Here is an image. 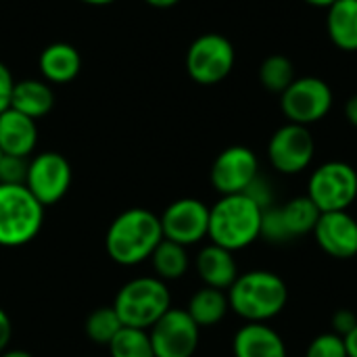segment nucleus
Instances as JSON below:
<instances>
[{"mask_svg": "<svg viewBox=\"0 0 357 357\" xmlns=\"http://www.w3.org/2000/svg\"><path fill=\"white\" fill-rule=\"evenodd\" d=\"M172 307L167 284L157 276H140L126 282L113 301L123 326L149 331Z\"/></svg>", "mask_w": 357, "mask_h": 357, "instance_id": "20e7f679", "label": "nucleus"}, {"mask_svg": "<svg viewBox=\"0 0 357 357\" xmlns=\"http://www.w3.org/2000/svg\"><path fill=\"white\" fill-rule=\"evenodd\" d=\"M320 213L322 211L314 205V201L307 195L297 197L284 205H272L264 209L259 238L274 245H282L289 243L291 238H301L305 234H312Z\"/></svg>", "mask_w": 357, "mask_h": 357, "instance_id": "0eeeda50", "label": "nucleus"}, {"mask_svg": "<svg viewBox=\"0 0 357 357\" xmlns=\"http://www.w3.org/2000/svg\"><path fill=\"white\" fill-rule=\"evenodd\" d=\"M71 165L67 157L54 151H46L29 159L25 186L44 205L59 203L71 186Z\"/></svg>", "mask_w": 357, "mask_h": 357, "instance_id": "f8f14e48", "label": "nucleus"}, {"mask_svg": "<svg viewBox=\"0 0 357 357\" xmlns=\"http://www.w3.org/2000/svg\"><path fill=\"white\" fill-rule=\"evenodd\" d=\"M312 234L318 247L335 259H351L357 255V220L349 211L320 213Z\"/></svg>", "mask_w": 357, "mask_h": 357, "instance_id": "2eb2a0df", "label": "nucleus"}, {"mask_svg": "<svg viewBox=\"0 0 357 357\" xmlns=\"http://www.w3.org/2000/svg\"><path fill=\"white\" fill-rule=\"evenodd\" d=\"M356 326H357L356 314H354V312H349V310H339V312L333 316V333H337V335H341V337L349 335Z\"/></svg>", "mask_w": 357, "mask_h": 357, "instance_id": "c756f323", "label": "nucleus"}, {"mask_svg": "<svg viewBox=\"0 0 357 357\" xmlns=\"http://www.w3.org/2000/svg\"><path fill=\"white\" fill-rule=\"evenodd\" d=\"M345 115H347V119H349V123L357 128V94H354L349 100H347V105H345Z\"/></svg>", "mask_w": 357, "mask_h": 357, "instance_id": "2f4dec72", "label": "nucleus"}, {"mask_svg": "<svg viewBox=\"0 0 357 357\" xmlns=\"http://www.w3.org/2000/svg\"><path fill=\"white\" fill-rule=\"evenodd\" d=\"M188 316L195 320V324L199 328H209L220 324L226 314L230 312V303H228V293L220 291V289H211V287H203L199 289L186 307Z\"/></svg>", "mask_w": 357, "mask_h": 357, "instance_id": "4be33fe9", "label": "nucleus"}, {"mask_svg": "<svg viewBox=\"0 0 357 357\" xmlns=\"http://www.w3.org/2000/svg\"><path fill=\"white\" fill-rule=\"evenodd\" d=\"M316 153V142L307 126L287 123L278 128L268 144V159L272 167L284 176L299 174L310 167Z\"/></svg>", "mask_w": 357, "mask_h": 357, "instance_id": "9b49d317", "label": "nucleus"}, {"mask_svg": "<svg viewBox=\"0 0 357 357\" xmlns=\"http://www.w3.org/2000/svg\"><path fill=\"white\" fill-rule=\"evenodd\" d=\"M195 266L203 284L211 289L228 291L238 278V266L234 253L213 243L199 251Z\"/></svg>", "mask_w": 357, "mask_h": 357, "instance_id": "a211bd4d", "label": "nucleus"}, {"mask_svg": "<svg viewBox=\"0 0 357 357\" xmlns=\"http://www.w3.org/2000/svg\"><path fill=\"white\" fill-rule=\"evenodd\" d=\"M111 357H155L149 331L123 326L107 345Z\"/></svg>", "mask_w": 357, "mask_h": 357, "instance_id": "b1692460", "label": "nucleus"}, {"mask_svg": "<svg viewBox=\"0 0 357 357\" xmlns=\"http://www.w3.org/2000/svg\"><path fill=\"white\" fill-rule=\"evenodd\" d=\"M234 357H287V345L270 324L247 322L232 339Z\"/></svg>", "mask_w": 357, "mask_h": 357, "instance_id": "dca6fc26", "label": "nucleus"}, {"mask_svg": "<svg viewBox=\"0 0 357 357\" xmlns=\"http://www.w3.org/2000/svg\"><path fill=\"white\" fill-rule=\"evenodd\" d=\"M264 209L245 192L226 195L209 207V241L228 251L253 245L261 234Z\"/></svg>", "mask_w": 357, "mask_h": 357, "instance_id": "7ed1b4c3", "label": "nucleus"}, {"mask_svg": "<svg viewBox=\"0 0 357 357\" xmlns=\"http://www.w3.org/2000/svg\"><path fill=\"white\" fill-rule=\"evenodd\" d=\"M38 67L44 82L69 84L82 71V54L69 42H52L40 52Z\"/></svg>", "mask_w": 357, "mask_h": 357, "instance_id": "6ab92c4d", "label": "nucleus"}, {"mask_svg": "<svg viewBox=\"0 0 357 357\" xmlns=\"http://www.w3.org/2000/svg\"><path fill=\"white\" fill-rule=\"evenodd\" d=\"M163 241L159 215L144 207L121 211L109 226L105 236L107 255L119 266H138L151 259Z\"/></svg>", "mask_w": 357, "mask_h": 357, "instance_id": "f257e3e1", "label": "nucleus"}, {"mask_svg": "<svg viewBox=\"0 0 357 357\" xmlns=\"http://www.w3.org/2000/svg\"><path fill=\"white\" fill-rule=\"evenodd\" d=\"M305 357H347L345 339L337 333H322L310 343Z\"/></svg>", "mask_w": 357, "mask_h": 357, "instance_id": "bb28decb", "label": "nucleus"}, {"mask_svg": "<svg viewBox=\"0 0 357 357\" xmlns=\"http://www.w3.org/2000/svg\"><path fill=\"white\" fill-rule=\"evenodd\" d=\"M307 197L322 211H347L357 199V172L345 161L320 165L307 184Z\"/></svg>", "mask_w": 357, "mask_h": 357, "instance_id": "423d86ee", "label": "nucleus"}, {"mask_svg": "<svg viewBox=\"0 0 357 357\" xmlns=\"http://www.w3.org/2000/svg\"><path fill=\"white\" fill-rule=\"evenodd\" d=\"M84 4H90V6H107V4H113L115 0H79Z\"/></svg>", "mask_w": 357, "mask_h": 357, "instance_id": "e433bc0d", "label": "nucleus"}, {"mask_svg": "<svg viewBox=\"0 0 357 357\" xmlns=\"http://www.w3.org/2000/svg\"><path fill=\"white\" fill-rule=\"evenodd\" d=\"M13 73L8 71V67L0 61V113L6 111L10 107V94H13Z\"/></svg>", "mask_w": 357, "mask_h": 357, "instance_id": "c85d7f7f", "label": "nucleus"}, {"mask_svg": "<svg viewBox=\"0 0 357 357\" xmlns=\"http://www.w3.org/2000/svg\"><path fill=\"white\" fill-rule=\"evenodd\" d=\"M234 67V46L220 33L199 36L186 52V71L201 86L224 82Z\"/></svg>", "mask_w": 357, "mask_h": 357, "instance_id": "6e6552de", "label": "nucleus"}, {"mask_svg": "<svg viewBox=\"0 0 357 357\" xmlns=\"http://www.w3.org/2000/svg\"><path fill=\"white\" fill-rule=\"evenodd\" d=\"M343 339H345V347H347V357H357V326Z\"/></svg>", "mask_w": 357, "mask_h": 357, "instance_id": "473e14b6", "label": "nucleus"}, {"mask_svg": "<svg viewBox=\"0 0 357 357\" xmlns=\"http://www.w3.org/2000/svg\"><path fill=\"white\" fill-rule=\"evenodd\" d=\"M226 293L230 310L245 322H268L282 314L289 303L287 282L270 270H251L238 274Z\"/></svg>", "mask_w": 357, "mask_h": 357, "instance_id": "f03ea898", "label": "nucleus"}, {"mask_svg": "<svg viewBox=\"0 0 357 357\" xmlns=\"http://www.w3.org/2000/svg\"><path fill=\"white\" fill-rule=\"evenodd\" d=\"M38 144V126L36 119L6 109L0 113V151L2 155L29 157Z\"/></svg>", "mask_w": 357, "mask_h": 357, "instance_id": "f3484780", "label": "nucleus"}, {"mask_svg": "<svg viewBox=\"0 0 357 357\" xmlns=\"http://www.w3.org/2000/svg\"><path fill=\"white\" fill-rule=\"evenodd\" d=\"M0 357H33L29 351H25V349H6V351H2Z\"/></svg>", "mask_w": 357, "mask_h": 357, "instance_id": "f704fd0d", "label": "nucleus"}, {"mask_svg": "<svg viewBox=\"0 0 357 357\" xmlns=\"http://www.w3.org/2000/svg\"><path fill=\"white\" fill-rule=\"evenodd\" d=\"M27 167H29V159L15 157V155H2L0 157V184H6V186L25 184Z\"/></svg>", "mask_w": 357, "mask_h": 357, "instance_id": "cd10ccee", "label": "nucleus"}, {"mask_svg": "<svg viewBox=\"0 0 357 357\" xmlns=\"http://www.w3.org/2000/svg\"><path fill=\"white\" fill-rule=\"evenodd\" d=\"M259 79H261L266 90H270L274 94H282L297 79L293 61L284 54L268 56L259 67Z\"/></svg>", "mask_w": 357, "mask_h": 357, "instance_id": "393cba45", "label": "nucleus"}, {"mask_svg": "<svg viewBox=\"0 0 357 357\" xmlns=\"http://www.w3.org/2000/svg\"><path fill=\"white\" fill-rule=\"evenodd\" d=\"M121 328H123V324H121L117 312L113 310V305L111 307H98V310H94L88 316V320H86V335H88V339L92 343L105 345V347L113 341V337Z\"/></svg>", "mask_w": 357, "mask_h": 357, "instance_id": "a878e982", "label": "nucleus"}, {"mask_svg": "<svg viewBox=\"0 0 357 357\" xmlns=\"http://www.w3.org/2000/svg\"><path fill=\"white\" fill-rule=\"evenodd\" d=\"M10 337H13L10 318H8V314L0 307V354L6 351V347H8V343H10Z\"/></svg>", "mask_w": 357, "mask_h": 357, "instance_id": "7c9ffc66", "label": "nucleus"}, {"mask_svg": "<svg viewBox=\"0 0 357 357\" xmlns=\"http://www.w3.org/2000/svg\"><path fill=\"white\" fill-rule=\"evenodd\" d=\"M163 238L182 247L197 245L209 232V207L199 199H178L159 215Z\"/></svg>", "mask_w": 357, "mask_h": 357, "instance_id": "4468645a", "label": "nucleus"}, {"mask_svg": "<svg viewBox=\"0 0 357 357\" xmlns=\"http://www.w3.org/2000/svg\"><path fill=\"white\" fill-rule=\"evenodd\" d=\"M149 337L155 357H192L199 347L201 328L186 310L169 307L149 328Z\"/></svg>", "mask_w": 357, "mask_h": 357, "instance_id": "9d476101", "label": "nucleus"}, {"mask_svg": "<svg viewBox=\"0 0 357 357\" xmlns=\"http://www.w3.org/2000/svg\"><path fill=\"white\" fill-rule=\"evenodd\" d=\"M259 176V161L257 155L247 146H228L224 149L213 165H211V184L213 188L226 197V195H241L245 192L255 178Z\"/></svg>", "mask_w": 357, "mask_h": 357, "instance_id": "ddd939ff", "label": "nucleus"}, {"mask_svg": "<svg viewBox=\"0 0 357 357\" xmlns=\"http://www.w3.org/2000/svg\"><path fill=\"white\" fill-rule=\"evenodd\" d=\"M326 29L333 44L345 52L357 50V0H337L326 15Z\"/></svg>", "mask_w": 357, "mask_h": 357, "instance_id": "412c9836", "label": "nucleus"}, {"mask_svg": "<svg viewBox=\"0 0 357 357\" xmlns=\"http://www.w3.org/2000/svg\"><path fill=\"white\" fill-rule=\"evenodd\" d=\"M44 205L25 184H0V247H23L31 243L44 224Z\"/></svg>", "mask_w": 357, "mask_h": 357, "instance_id": "39448f33", "label": "nucleus"}, {"mask_svg": "<svg viewBox=\"0 0 357 357\" xmlns=\"http://www.w3.org/2000/svg\"><path fill=\"white\" fill-rule=\"evenodd\" d=\"M0 157H2V151H0Z\"/></svg>", "mask_w": 357, "mask_h": 357, "instance_id": "4c0bfd02", "label": "nucleus"}, {"mask_svg": "<svg viewBox=\"0 0 357 357\" xmlns=\"http://www.w3.org/2000/svg\"><path fill=\"white\" fill-rule=\"evenodd\" d=\"M151 264H153V270H155L157 278H161L163 282H167V280L182 278L188 272L190 259H188L186 247H182V245H178L174 241L163 238L157 245V249L153 251Z\"/></svg>", "mask_w": 357, "mask_h": 357, "instance_id": "5701e85b", "label": "nucleus"}, {"mask_svg": "<svg viewBox=\"0 0 357 357\" xmlns=\"http://www.w3.org/2000/svg\"><path fill=\"white\" fill-rule=\"evenodd\" d=\"M52 107H54V92L48 82L33 79V77L15 82L10 94V109L38 121L40 117L48 115Z\"/></svg>", "mask_w": 357, "mask_h": 357, "instance_id": "aec40b11", "label": "nucleus"}, {"mask_svg": "<svg viewBox=\"0 0 357 357\" xmlns=\"http://www.w3.org/2000/svg\"><path fill=\"white\" fill-rule=\"evenodd\" d=\"M305 2L312 6H320V8H331L337 0H305Z\"/></svg>", "mask_w": 357, "mask_h": 357, "instance_id": "c9c22d12", "label": "nucleus"}, {"mask_svg": "<svg viewBox=\"0 0 357 357\" xmlns=\"http://www.w3.org/2000/svg\"><path fill=\"white\" fill-rule=\"evenodd\" d=\"M144 2L151 4V6H155V8H169V6L178 4L180 0H144Z\"/></svg>", "mask_w": 357, "mask_h": 357, "instance_id": "72a5a7b5", "label": "nucleus"}, {"mask_svg": "<svg viewBox=\"0 0 357 357\" xmlns=\"http://www.w3.org/2000/svg\"><path fill=\"white\" fill-rule=\"evenodd\" d=\"M280 107L289 123L310 126L331 113L333 90L320 77H297L280 94Z\"/></svg>", "mask_w": 357, "mask_h": 357, "instance_id": "1a4fd4ad", "label": "nucleus"}]
</instances>
